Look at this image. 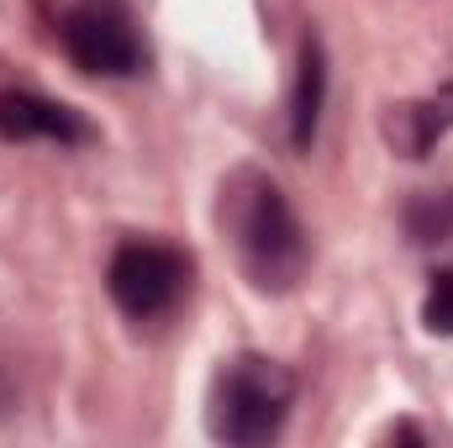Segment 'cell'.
<instances>
[{
  "mask_svg": "<svg viewBox=\"0 0 453 448\" xmlns=\"http://www.w3.org/2000/svg\"><path fill=\"white\" fill-rule=\"evenodd\" d=\"M222 232L253 290H290L306 274V259H311L306 232L269 174L237 169L222 185Z\"/></svg>",
  "mask_w": 453,
  "mask_h": 448,
  "instance_id": "cell-1",
  "label": "cell"
},
{
  "mask_svg": "<svg viewBox=\"0 0 453 448\" xmlns=\"http://www.w3.org/2000/svg\"><path fill=\"white\" fill-rule=\"evenodd\" d=\"M290 401H296V380L285 364H274L264 353H237L211 385L206 428H211V438L237 448L269 444L285 428Z\"/></svg>",
  "mask_w": 453,
  "mask_h": 448,
  "instance_id": "cell-2",
  "label": "cell"
},
{
  "mask_svg": "<svg viewBox=\"0 0 453 448\" xmlns=\"http://www.w3.org/2000/svg\"><path fill=\"white\" fill-rule=\"evenodd\" d=\"M190 280V264L185 253L164 248V243H121L106 269V285H111V301L127 312V317H158L180 301Z\"/></svg>",
  "mask_w": 453,
  "mask_h": 448,
  "instance_id": "cell-3",
  "label": "cell"
},
{
  "mask_svg": "<svg viewBox=\"0 0 453 448\" xmlns=\"http://www.w3.org/2000/svg\"><path fill=\"white\" fill-rule=\"evenodd\" d=\"M58 37H64V53L74 58V69H85V74L121 80V74L142 69V48H137L132 27L121 16H111V11H101V5L69 11L64 27H58Z\"/></svg>",
  "mask_w": 453,
  "mask_h": 448,
  "instance_id": "cell-4",
  "label": "cell"
},
{
  "mask_svg": "<svg viewBox=\"0 0 453 448\" xmlns=\"http://www.w3.org/2000/svg\"><path fill=\"white\" fill-rule=\"evenodd\" d=\"M0 137L11 143H58V148H74V143H90V121L64 106V101H48V96H32V90H0Z\"/></svg>",
  "mask_w": 453,
  "mask_h": 448,
  "instance_id": "cell-5",
  "label": "cell"
},
{
  "mask_svg": "<svg viewBox=\"0 0 453 448\" xmlns=\"http://www.w3.org/2000/svg\"><path fill=\"white\" fill-rule=\"evenodd\" d=\"M453 127V85H443L438 96H422V101H401L385 112V143L401 153V158H427V148Z\"/></svg>",
  "mask_w": 453,
  "mask_h": 448,
  "instance_id": "cell-6",
  "label": "cell"
},
{
  "mask_svg": "<svg viewBox=\"0 0 453 448\" xmlns=\"http://www.w3.org/2000/svg\"><path fill=\"white\" fill-rule=\"evenodd\" d=\"M322 106H327V53L317 37H306L301 64H296V90H290V143L296 148H311Z\"/></svg>",
  "mask_w": 453,
  "mask_h": 448,
  "instance_id": "cell-7",
  "label": "cell"
},
{
  "mask_svg": "<svg viewBox=\"0 0 453 448\" xmlns=\"http://www.w3.org/2000/svg\"><path fill=\"white\" fill-rule=\"evenodd\" d=\"M406 232H411V243H449L453 237V196L449 190H417L406 201Z\"/></svg>",
  "mask_w": 453,
  "mask_h": 448,
  "instance_id": "cell-8",
  "label": "cell"
},
{
  "mask_svg": "<svg viewBox=\"0 0 453 448\" xmlns=\"http://www.w3.org/2000/svg\"><path fill=\"white\" fill-rule=\"evenodd\" d=\"M422 322H427V333L453 337V269H438L433 274V285L422 296Z\"/></svg>",
  "mask_w": 453,
  "mask_h": 448,
  "instance_id": "cell-9",
  "label": "cell"
}]
</instances>
